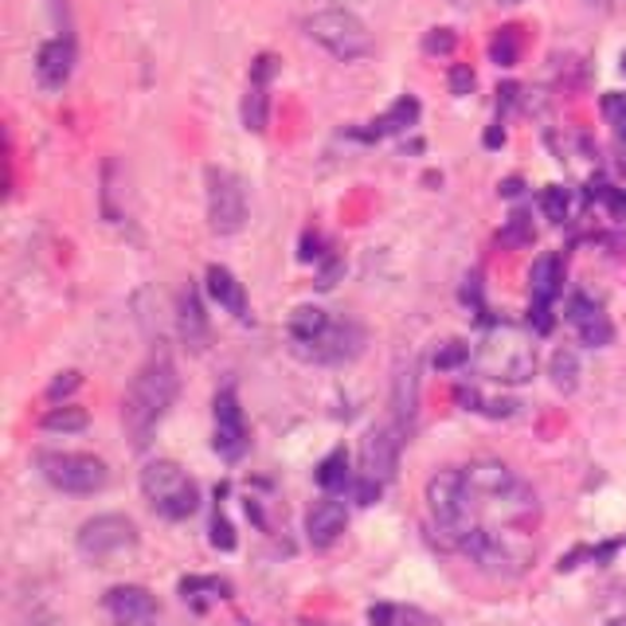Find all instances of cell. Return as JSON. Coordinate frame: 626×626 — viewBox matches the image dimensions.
<instances>
[{"mask_svg": "<svg viewBox=\"0 0 626 626\" xmlns=\"http://www.w3.org/2000/svg\"><path fill=\"white\" fill-rule=\"evenodd\" d=\"M176 388H180V376H176V364L168 352H153L137 368L134 384L126 391V403H122V427H126V439L134 450L149 447L156 423L165 420V411L173 408Z\"/></svg>", "mask_w": 626, "mask_h": 626, "instance_id": "obj_1", "label": "cell"}, {"mask_svg": "<svg viewBox=\"0 0 626 626\" xmlns=\"http://www.w3.org/2000/svg\"><path fill=\"white\" fill-rule=\"evenodd\" d=\"M141 493L165 521H188L200 509V486L173 459H156L141 470Z\"/></svg>", "mask_w": 626, "mask_h": 626, "instance_id": "obj_2", "label": "cell"}, {"mask_svg": "<svg viewBox=\"0 0 626 626\" xmlns=\"http://www.w3.org/2000/svg\"><path fill=\"white\" fill-rule=\"evenodd\" d=\"M478 368L498 384H525L537 372V345L517 329H493L478 345Z\"/></svg>", "mask_w": 626, "mask_h": 626, "instance_id": "obj_3", "label": "cell"}, {"mask_svg": "<svg viewBox=\"0 0 626 626\" xmlns=\"http://www.w3.org/2000/svg\"><path fill=\"white\" fill-rule=\"evenodd\" d=\"M305 36L313 43H322L333 59L352 63V59H364L372 51V36L364 28L361 16H352L349 9H322L305 20Z\"/></svg>", "mask_w": 626, "mask_h": 626, "instance_id": "obj_4", "label": "cell"}, {"mask_svg": "<svg viewBox=\"0 0 626 626\" xmlns=\"http://www.w3.org/2000/svg\"><path fill=\"white\" fill-rule=\"evenodd\" d=\"M39 474L59 489V493H75V498H87L107 489L110 470L95 454H78V450H43L39 454Z\"/></svg>", "mask_w": 626, "mask_h": 626, "instance_id": "obj_5", "label": "cell"}, {"mask_svg": "<svg viewBox=\"0 0 626 626\" xmlns=\"http://www.w3.org/2000/svg\"><path fill=\"white\" fill-rule=\"evenodd\" d=\"M75 544L87 560L107 564V560L122 556V552H129L137 544V525L129 517H122V513H102V517L83 521Z\"/></svg>", "mask_w": 626, "mask_h": 626, "instance_id": "obj_6", "label": "cell"}, {"mask_svg": "<svg viewBox=\"0 0 626 626\" xmlns=\"http://www.w3.org/2000/svg\"><path fill=\"white\" fill-rule=\"evenodd\" d=\"M208 224L215 235H235L247 224L243 180L220 165L208 168Z\"/></svg>", "mask_w": 626, "mask_h": 626, "instance_id": "obj_7", "label": "cell"}, {"mask_svg": "<svg viewBox=\"0 0 626 626\" xmlns=\"http://www.w3.org/2000/svg\"><path fill=\"white\" fill-rule=\"evenodd\" d=\"M403 435L408 430L396 420L376 423V427L364 435L361 442V474L376 481H391L396 478V466H400V450H403Z\"/></svg>", "mask_w": 626, "mask_h": 626, "instance_id": "obj_8", "label": "cell"}, {"mask_svg": "<svg viewBox=\"0 0 626 626\" xmlns=\"http://www.w3.org/2000/svg\"><path fill=\"white\" fill-rule=\"evenodd\" d=\"M212 408H215V435H212L215 454L227 462H239L247 454V423H243V408H239L235 388L215 391Z\"/></svg>", "mask_w": 626, "mask_h": 626, "instance_id": "obj_9", "label": "cell"}, {"mask_svg": "<svg viewBox=\"0 0 626 626\" xmlns=\"http://www.w3.org/2000/svg\"><path fill=\"white\" fill-rule=\"evenodd\" d=\"M107 615L117 626H153L156 623V599L146 587L137 584H117L107 591Z\"/></svg>", "mask_w": 626, "mask_h": 626, "instance_id": "obj_10", "label": "cell"}, {"mask_svg": "<svg viewBox=\"0 0 626 626\" xmlns=\"http://www.w3.org/2000/svg\"><path fill=\"white\" fill-rule=\"evenodd\" d=\"M75 75V39L55 36L36 55V78L43 90H63Z\"/></svg>", "mask_w": 626, "mask_h": 626, "instance_id": "obj_11", "label": "cell"}, {"mask_svg": "<svg viewBox=\"0 0 626 626\" xmlns=\"http://www.w3.org/2000/svg\"><path fill=\"white\" fill-rule=\"evenodd\" d=\"M415 411H420V361H415V352H408L396 364V380H391V420L411 430Z\"/></svg>", "mask_w": 626, "mask_h": 626, "instance_id": "obj_12", "label": "cell"}, {"mask_svg": "<svg viewBox=\"0 0 626 626\" xmlns=\"http://www.w3.org/2000/svg\"><path fill=\"white\" fill-rule=\"evenodd\" d=\"M567 322L576 325L579 341L591 345V349H603V345H611V337H615V325L606 322V313L599 310V302L587 298V293H576V298L567 302Z\"/></svg>", "mask_w": 626, "mask_h": 626, "instance_id": "obj_13", "label": "cell"}, {"mask_svg": "<svg viewBox=\"0 0 626 626\" xmlns=\"http://www.w3.org/2000/svg\"><path fill=\"white\" fill-rule=\"evenodd\" d=\"M361 345H364L361 325H352V322H333V325H329V333H325L322 341H317L310 352H305V361H317V364H345V361H352V356L361 352Z\"/></svg>", "mask_w": 626, "mask_h": 626, "instance_id": "obj_14", "label": "cell"}, {"mask_svg": "<svg viewBox=\"0 0 626 626\" xmlns=\"http://www.w3.org/2000/svg\"><path fill=\"white\" fill-rule=\"evenodd\" d=\"M345 525H349L345 501H337V498L313 501L310 513H305V540H310L313 548H329V544H337V537L345 533Z\"/></svg>", "mask_w": 626, "mask_h": 626, "instance_id": "obj_15", "label": "cell"}, {"mask_svg": "<svg viewBox=\"0 0 626 626\" xmlns=\"http://www.w3.org/2000/svg\"><path fill=\"white\" fill-rule=\"evenodd\" d=\"M329 325H333V317L325 310H317V305H298V310L290 313V325H286L293 352H298V356H305V352H310L313 345L329 333Z\"/></svg>", "mask_w": 626, "mask_h": 626, "instance_id": "obj_16", "label": "cell"}, {"mask_svg": "<svg viewBox=\"0 0 626 626\" xmlns=\"http://www.w3.org/2000/svg\"><path fill=\"white\" fill-rule=\"evenodd\" d=\"M208 293H212V302L220 305V310H227L231 317L247 322V290L227 266H220V263L208 266Z\"/></svg>", "mask_w": 626, "mask_h": 626, "instance_id": "obj_17", "label": "cell"}, {"mask_svg": "<svg viewBox=\"0 0 626 626\" xmlns=\"http://www.w3.org/2000/svg\"><path fill=\"white\" fill-rule=\"evenodd\" d=\"M528 290H533V305H552L564 290V263L560 254H540L533 271H528Z\"/></svg>", "mask_w": 626, "mask_h": 626, "instance_id": "obj_18", "label": "cell"}, {"mask_svg": "<svg viewBox=\"0 0 626 626\" xmlns=\"http://www.w3.org/2000/svg\"><path fill=\"white\" fill-rule=\"evenodd\" d=\"M180 333H185V341L192 345V349H204L208 341V317H204V305H200V293L188 286L185 293H180Z\"/></svg>", "mask_w": 626, "mask_h": 626, "instance_id": "obj_19", "label": "cell"}, {"mask_svg": "<svg viewBox=\"0 0 626 626\" xmlns=\"http://www.w3.org/2000/svg\"><path fill=\"white\" fill-rule=\"evenodd\" d=\"M317 486H322L325 493L352 489V470H349V454H345V450H333V454H325L322 466H317Z\"/></svg>", "mask_w": 626, "mask_h": 626, "instance_id": "obj_20", "label": "cell"}, {"mask_svg": "<svg viewBox=\"0 0 626 626\" xmlns=\"http://www.w3.org/2000/svg\"><path fill=\"white\" fill-rule=\"evenodd\" d=\"M415 117H420V102H415V98H400V102H396V107L388 110V114L380 117V122H372V134L368 137H384V134H403V129H411L415 126Z\"/></svg>", "mask_w": 626, "mask_h": 626, "instance_id": "obj_21", "label": "cell"}, {"mask_svg": "<svg viewBox=\"0 0 626 626\" xmlns=\"http://www.w3.org/2000/svg\"><path fill=\"white\" fill-rule=\"evenodd\" d=\"M548 376H552V384H556L560 391H576V388H579V356H576V349L560 345V349L552 352Z\"/></svg>", "mask_w": 626, "mask_h": 626, "instance_id": "obj_22", "label": "cell"}, {"mask_svg": "<svg viewBox=\"0 0 626 626\" xmlns=\"http://www.w3.org/2000/svg\"><path fill=\"white\" fill-rule=\"evenodd\" d=\"M266 114H271V98H266V83H251L243 98V126L251 134H263L266 129Z\"/></svg>", "mask_w": 626, "mask_h": 626, "instance_id": "obj_23", "label": "cell"}, {"mask_svg": "<svg viewBox=\"0 0 626 626\" xmlns=\"http://www.w3.org/2000/svg\"><path fill=\"white\" fill-rule=\"evenodd\" d=\"M83 427H87V411L75 408V403H55L43 415V430H55V435H75Z\"/></svg>", "mask_w": 626, "mask_h": 626, "instance_id": "obj_24", "label": "cell"}, {"mask_svg": "<svg viewBox=\"0 0 626 626\" xmlns=\"http://www.w3.org/2000/svg\"><path fill=\"white\" fill-rule=\"evenodd\" d=\"M489 59L498 63V67H517L521 63V28H501L498 36H493V43H489Z\"/></svg>", "mask_w": 626, "mask_h": 626, "instance_id": "obj_25", "label": "cell"}, {"mask_svg": "<svg viewBox=\"0 0 626 626\" xmlns=\"http://www.w3.org/2000/svg\"><path fill=\"white\" fill-rule=\"evenodd\" d=\"M537 239V227H533V220H528L525 212H513L505 220V227H501V243L505 247H528Z\"/></svg>", "mask_w": 626, "mask_h": 626, "instance_id": "obj_26", "label": "cell"}, {"mask_svg": "<svg viewBox=\"0 0 626 626\" xmlns=\"http://www.w3.org/2000/svg\"><path fill=\"white\" fill-rule=\"evenodd\" d=\"M540 208H544V215L552 220V224H564L567 220V208H572V200H567V188L552 185L540 192Z\"/></svg>", "mask_w": 626, "mask_h": 626, "instance_id": "obj_27", "label": "cell"}, {"mask_svg": "<svg viewBox=\"0 0 626 626\" xmlns=\"http://www.w3.org/2000/svg\"><path fill=\"white\" fill-rule=\"evenodd\" d=\"M454 43H459V36L450 28H430L427 36H423V51H427V55H450Z\"/></svg>", "mask_w": 626, "mask_h": 626, "instance_id": "obj_28", "label": "cell"}, {"mask_svg": "<svg viewBox=\"0 0 626 626\" xmlns=\"http://www.w3.org/2000/svg\"><path fill=\"white\" fill-rule=\"evenodd\" d=\"M474 83H478V78H474V71H470V63H454V67H450L447 87L454 98H466L470 90H474Z\"/></svg>", "mask_w": 626, "mask_h": 626, "instance_id": "obj_29", "label": "cell"}, {"mask_svg": "<svg viewBox=\"0 0 626 626\" xmlns=\"http://www.w3.org/2000/svg\"><path fill=\"white\" fill-rule=\"evenodd\" d=\"M380 493H384V481L364 478V474L352 478V501H356V505H372V501H380Z\"/></svg>", "mask_w": 626, "mask_h": 626, "instance_id": "obj_30", "label": "cell"}, {"mask_svg": "<svg viewBox=\"0 0 626 626\" xmlns=\"http://www.w3.org/2000/svg\"><path fill=\"white\" fill-rule=\"evenodd\" d=\"M603 117L626 137V95H618V90L615 95H603Z\"/></svg>", "mask_w": 626, "mask_h": 626, "instance_id": "obj_31", "label": "cell"}, {"mask_svg": "<svg viewBox=\"0 0 626 626\" xmlns=\"http://www.w3.org/2000/svg\"><path fill=\"white\" fill-rule=\"evenodd\" d=\"M462 361H470V349H466V345H459V341H450L447 349L435 352V368H459Z\"/></svg>", "mask_w": 626, "mask_h": 626, "instance_id": "obj_32", "label": "cell"}, {"mask_svg": "<svg viewBox=\"0 0 626 626\" xmlns=\"http://www.w3.org/2000/svg\"><path fill=\"white\" fill-rule=\"evenodd\" d=\"M75 388H78V372H59V380H51V388H48V400L59 403L63 396H71Z\"/></svg>", "mask_w": 626, "mask_h": 626, "instance_id": "obj_33", "label": "cell"}, {"mask_svg": "<svg viewBox=\"0 0 626 626\" xmlns=\"http://www.w3.org/2000/svg\"><path fill=\"white\" fill-rule=\"evenodd\" d=\"M212 544H215V548H224V552H231V548H235V533H231V525H227V517H220V513H215V517H212Z\"/></svg>", "mask_w": 626, "mask_h": 626, "instance_id": "obj_34", "label": "cell"}, {"mask_svg": "<svg viewBox=\"0 0 626 626\" xmlns=\"http://www.w3.org/2000/svg\"><path fill=\"white\" fill-rule=\"evenodd\" d=\"M521 188H525V185H521L517 176H509L505 185H501V196H521Z\"/></svg>", "mask_w": 626, "mask_h": 626, "instance_id": "obj_35", "label": "cell"}, {"mask_svg": "<svg viewBox=\"0 0 626 626\" xmlns=\"http://www.w3.org/2000/svg\"><path fill=\"white\" fill-rule=\"evenodd\" d=\"M501 141H505V134H501V126H493V129H489V134H486V146H489V149H498Z\"/></svg>", "mask_w": 626, "mask_h": 626, "instance_id": "obj_36", "label": "cell"}, {"mask_svg": "<svg viewBox=\"0 0 626 626\" xmlns=\"http://www.w3.org/2000/svg\"><path fill=\"white\" fill-rule=\"evenodd\" d=\"M606 626H626V618H611V623H606Z\"/></svg>", "mask_w": 626, "mask_h": 626, "instance_id": "obj_37", "label": "cell"}, {"mask_svg": "<svg viewBox=\"0 0 626 626\" xmlns=\"http://www.w3.org/2000/svg\"><path fill=\"white\" fill-rule=\"evenodd\" d=\"M501 4H517V0H501Z\"/></svg>", "mask_w": 626, "mask_h": 626, "instance_id": "obj_38", "label": "cell"}]
</instances>
